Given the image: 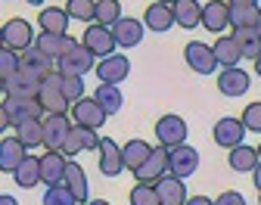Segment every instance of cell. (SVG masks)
<instances>
[{"label":"cell","instance_id":"1","mask_svg":"<svg viewBox=\"0 0 261 205\" xmlns=\"http://www.w3.org/2000/svg\"><path fill=\"white\" fill-rule=\"evenodd\" d=\"M59 84H62V75L53 72L41 81V93H38V102H41V109L47 112V115H69V99L62 96V90H59Z\"/></svg>","mask_w":261,"mask_h":205},{"label":"cell","instance_id":"2","mask_svg":"<svg viewBox=\"0 0 261 205\" xmlns=\"http://www.w3.org/2000/svg\"><path fill=\"white\" fill-rule=\"evenodd\" d=\"M69 112H72V124L75 127H87V131H100L106 124V118H109L93 96H81L78 102H72Z\"/></svg>","mask_w":261,"mask_h":205},{"label":"cell","instance_id":"3","mask_svg":"<svg viewBox=\"0 0 261 205\" xmlns=\"http://www.w3.org/2000/svg\"><path fill=\"white\" fill-rule=\"evenodd\" d=\"M187 121L180 115H162L155 121V140L162 149H174V146H184L187 143Z\"/></svg>","mask_w":261,"mask_h":205},{"label":"cell","instance_id":"4","mask_svg":"<svg viewBox=\"0 0 261 205\" xmlns=\"http://www.w3.org/2000/svg\"><path fill=\"white\" fill-rule=\"evenodd\" d=\"M90 68H93V53L84 50L81 44H75L62 59H56V72H59L62 78H84Z\"/></svg>","mask_w":261,"mask_h":205},{"label":"cell","instance_id":"5","mask_svg":"<svg viewBox=\"0 0 261 205\" xmlns=\"http://www.w3.org/2000/svg\"><path fill=\"white\" fill-rule=\"evenodd\" d=\"M0 34H4V47L13 50V53L35 47V31H31L28 19H10L7 25H0Z\"/></svg>","mask_w":261,"mask_h":205},{"label":"cell","instance_id":"6","mask_svg":"<svg viewBox=\"0 0 261 205\" xmlns=\"http://www.w3.org/2000/svg\"><path fill=\"white\" fill-rule=\"evenodd\" d=\"M84 50H90L93 56H112L115 53V38H112V31L109 28H103V25H87L84 28V34H81V41H78Z\"/></svg>","mask_w":261,"mask_h":205},{"label":"cell","instance_id":"7","mask_svg":"<svg viewBox=\"0 0 261 205\" xmlns=\"http://www.w3.org/2000/svg\"><path fill=\"white\" fill-rule=\"evenodd\" d=\"M196 168H199V152H196L190 143L168 149V174H171V177L187 181L190 174H196Z\"/></svg>","mask_w":261,"mask_h":205},{"label":"cell","instance_id":"8","mask_svg":"<svg viewBox=\"0 0 261 205\" xmlns=\"http://www.w3.org/2000/svg\"><path fill=\"white\" fill-rule=\"evenodd\" d=\"M162 174H168V149L152 146V152L143 159V165L134 171V181L137 184H155Z\"/></svg>","mask_w":261,"mask_h":205},{"label":"cell","instance_id":"9","mask_svg":"<svg viewBox=\"0 0 261 205\" xmlns=\"http://www.w3.org/2000/svg\"><path fill=\"white\" fill-rule=\"evenodd\" d=\"M93 68H96V78H100V84H121V81L130 75V59L121 56V53H118V56L112 53V56H103Z\"/></svg>","mask_w":261,"mask_h":205},{"label":"cell","instance_id":"10","mask_svg":"<svg viewBox=\"0 0 261 205\" xmlns=\"http://www.w3.org/2000/svg\"><path fill=\"white\" fill-rule=\"evenodd\" d=\"M184 59H187V65L193 68L196 75H212L215 68H218L212 44H202V41H190L187 50H184Z\"/></svg>","mask_w":261,"mask_h":205},{"label":"cell","instance_id":"11","mask_svg":"<svg viewBox=\"0 0 261 205\" xmlns=\"http://www.w3.org/2000/svg\"><path fill=\"white\" fill-rule=\"evenodd\" d=\"M96 152H100V162H96V168H100L103 177H118L124 165H121V146L112 140V137H100V146H96Z\"/></svg>","mask_w":261,"mask_h":205},{"label":"cell","instance_id":"12","mask_svg":"<svg viewBox=\"0 0 261 205\" xmlns=\"http://www.w3.org/2000/svg\"><path fill=\"white\" fill-rule=\"evenodd\" d=\"M109 31L115 38V47H121V50H130V47H137L143 41V22L134 19V16H121Z\"/></svg>","mask_w":261,"mask_h":205},{"label":"cell","instance_id":"13","mask_svg":"<svg viewBox=\"0 0 261 205\" xmlns=\"http://www.w3.org/2000/svg\"><path fill=\"white\" fill-rule=\"evenodd\" d=\"M246 134H249V131L243 127V121H240V118H230V115H227V118H218V121H215V127H212L215 143H218V146H224V149L240 146Z\"/></svg>","mask_w":261,"mask_h":205},{"label":"cell","instance_id":"14","mask_svg":"<svg viewBox=\"0 0 261 205\" xmlns=\"http://www.w3.org/2000/svg\"><path fill=\"white\" fill-rule=\"evenodd\" d=\"M4 93H7V96H19V99H38V93H41V78H35L31 72L19 68L13 78L4 81Z\"/></svg>","mask_w":261,"mask_h":205},{"label":"cell","instance_id":"15","mask_svg":"<svg viewBox=\"0 0 261 205\" xmlns=\"http://www.w3.org/2000/svg\"><path fill=\"white\" fill-rule=\"evenodd\" d=\"M199 25H202L205 31H212V34L227 31V28H230V7H227L224 0H208V4H202Z\"/></svg>","mask_w":261,"mask_h":205},{"label":"cell","instance_id":"16","mask_svg":"<svg viewBox=\"0 0 261 205\" xmlns=\"http://www.w3.org/2000/svg\"><path fill=\"white\" fill-rule=\"evenodd\" d=\"M75 44H78V41L72 38V34H47V31H41L38 38H35V47H38L47 59H53V62H56V59H62L65 53L75 47Z\"/></svg>","mask_w":261,"mask_h":205},{"label":"cell","instance_id":"17","mask_svg":"<svg viewBox=\"0 0 261 205\" xmlns=\"http://www.w3.org/2000/svg\"><path fill=\"white\" fill-rule=\"evenodd\" d=\"M41 127H44V146L47 149H62L65 137L72 131V121H69V115H44Z\"/></svg>","mask_w":261,"mask_h":205},{"label":"cell","instance_id":"18","mask_svg":"<svg viewBox=\"0 0 261 205\" xmlns=\"http://www.w3.org/2000/svg\"><path fill=\"white\" fill-rule=\"evenodd\" d=\"M4 106H7V115H10V124H22V121H35L44 115L41 109V102L38 99H19V96H7L4 99Z\"/></svg>","mask_w":261,"mask_h":205},{"label":"cell","instance_id":"19","mask_svg":"<svg viewBox=\"0 0 261 205\" xmlns=\"http://www.w3.org/2000/svg\"><path fill=\"white\" fill-rule=\"evenodd\" d=\"M252 87V78H249V72L246 68H224V72L218 75V90L224 93V96H243L246 90Z\"/></svg>","mask_w":261,"mask_h":205},{"label":"cell","instance_id":"20","mask_svg":"<svg viewBox=\"0 0 261 205\" xmlns=\"http://www.w3.org/2000/svg\"><path fill=\"white\" fill-rule=\"evenodd\" d=\"M152 187H155L159 205H184V202H187V187H184V181H180V177L162 174Z\"/></svg>","mask_w":261,"mask_h":205},{"label":"cell","instance_id":"21","mask_svg":"<svg viewBox=\"0 0 261 205\" xmlns=\"http://www.w3.org/2000/svg\"><path fill=\"white\" fill-rule=\"evenodd\" d=\"M65 165H69V159H65L59 149H47V152L41 156V181H44L47 187H56V184H62Z\"/></svg>","mask_w":261,"mask_h":205},{"label":"cell","instance_id":"22","mask_svg":"<svg viewBox=\"0 0 261 205\" xmlns=\"http://www.w3.org/2000/svg\"><path fill=\"white\" fill-rule=\"evenodd\" d=\"M62 187L75 196V202H78V205H84V202L90 199V196H87V174H84V168H81L78 162H72V159H69V165H65Z\"/></svg>","mask_w":261,"mask_h":205},{"label":"cell","instance_id":"23","mask_svg":"<svg viewBox=\"0 0 261 205\" xmlns=\"http://www.w3.org/2000/svg\"><path fill=\"white\" fill-rule=\"evenodd\" d=\"M19 68H25V72H31V75H35V78H47L50 72H53V68H56V62L53 59H47L38 47H28V50H22L19 53Z\"/></svg>","mask_w":261,"mask_h":205},{"label":"cell","instance_id":"24","mask_svg":"<svg viewBox=\"0 0 261 205\" xmlns=\"http://www.w3.org/2000/svg\"><path fill=\"white\" fill-rule=\"evenodd\" d=\"M171 16H174V25L193 31L196 25H199L202 4H199V0H174V4H171Z\"/></svg>","mask_w":261,"mask_h":205},{"label":"cell","instance_id":"25","mask_svg":"<svg viewBox=\"0 0 261 205\" xmlns=\"http://www.w3.org/2000/svg\"><path fill=\"white\" fill-rule=\"evenodd\" d=\"M13 181H16L22 190L38 187V184H41V159L25 152V159H22V162L16 165V171H13Z\"/></svg>","mask_w":261,"mask_h":205},{"label":"cell","instance_id":"26","mask_svg":"<svg viewBox=\"0 0 261 205\" xmlns=\"http://www.w3.org/2000/svg\"><path fill=\"white\" fill-rule=\"evenodd\" d=\"M143 25H146V31H159V34L171 31V28H174L171 7H165V4H152V7H146V10H143Z\"/></svg>","mask_w":261,"mask_h":205},{"label":"cell","instance_id":"27","mask_svg":"<svg viewBox=\"0 0 261 205\" xmlns=\"http://www.w3.org/2000/svg\"><path fill=\"white\" fill-rule=\"evenodd\" d=\"M22 159H25V146L16 140V134L13 137H0V171H4V174H13Z\"/></svg>","mask_w":261,"mask_h":205},{"label":"cell","instance_id":"28","mask_svg":"<svg viewBox=\"0 0 261 205\" xmlns=\"http://www.w3.org/2000/svg\"><path fill=\"white\" fill-rule=\"evenodd\" d=\"M152 152V146L146 143V140H140V137H134V140H127L124 146H121V165H124V171H134L143 165V159Z\"/></svg>","mask_w":261,"mask_h":205},{"label":"cell","instance_id":"29","mask_svg":"<svg viewBox=\"0 0 261 205\" xmlns=\"http://www.w3.org/2000/svg\"><path fill=\"white\" fill-rule=\"evenodd\" d=\"M93 99L100 102V109H103L106 115H118L121 106H124V96H121V87H118V84H96Z\"/></svg>","mask_w":261,"mask_h":205},{"label":"cell","instance_id":"30","mask_svg":"<svg viewBox=\"0 0 261 205\" xmlns=\"http://www.w3.org/2000/svg\"><path fill=\"white\" fill-rule=\"evenodd\" d=\"M38 25L47 34H69V16H65L62 7H41Z\"/></svg>","mask_w":261,"mask_h":205},{"label":"cell","instance_id":"31","mask_svg":"<svg viewBox=\"0 0 261 205\" xmlns=\"http://www.w3.org/2000/svg\"><path fill=\"white\" fill-rule=\"evenodd\" d=\"M230 38H233V44H237V50H240L243 59H252L255 62L261 56V34L255 28H240V31L230 34Z\"/></svg>","mask_w":261,"mask_h":205},{"label":"cell","instance_id":"32","mask_svg":"<svg viewBox=\"0 0 261 205\" xmlns=\"http://www.w3.org/2000/svg\"><path fill=\"white\" fill-rule=\"evenodd\" d=\"M212 53H215V62H218L221 68H237V65H240V59H243L230 34H224V38H218V41L212 44Z\"/></svg>","mask_w":261,"mask_h":205},{"label":"cell","instance_id":"33","mask_svg":"<svg viewBox=\"0 0 261 205\" xmlns=\"http://www.w3.org/2000/svg\"><path fill=\"white\" fill-rule=\"evenodd\" d=\"M227 165H230L233 171H240V174H252L255 165H258V152H255V146H246V143L233 146L230 156H227Z\"/></svg>","mask_w":261,"mask_h":205},{"label":"cell","instance_id":"34","mask_svg":"<svg viewBox=\"0 0 261 205\" xmlns=\"http://www.w3.org/2000/svg\"><path fill=\"white\" fill-rule=\"evenodd\" d=\"M13 131H16V140L25 146V152L44 146V127H41V118H35V121H22V124H16Z\"/></svg>","mask_w":261,"mask_h":205},{"label":"cell","instance_id":"35","mask_svg":"<svg viewBox=\"0 0 261 205\" xmlns=\"http://www.w3.org/2000/svg\"><path fill=\"white\" fill-rule=\"evenodd\" d=\"M121 19V4L118 0H93V25L112 28Z\"/></svg>","mask_w":261,"mask_h":205},{"label":"cell","instance_id":"36","mask_svg":"<svg viewBox=\"0 0 261 205\" xmlns=\"http://www.w3.org/2000/svg\"><path fill=\"white\" fill-rule=\"evenodd\" d=\"M258 7H230V28L240 31V28H255L258 22Z\"/></svg>","mask_w":261,"mask_h":205},{"label":"cell","instance_id":"37","mask_svg":"<svg viewBox=\"0 0 261 205\" xmlns=\"http://www.w3.org/2000/svg\"><path fill=\"white\" fill-rule=\"evenodd\" d=\"M69 19L78 22H93V0H69V7H62Z\"/></svg>","mask_w":261,"mask_h":205},{"label":"cell","instance_id":"38","mask_svg":"<svg viewBox=\"0 0 261 205\" xmlns=\"http://www.w3.org/2000/svg\"><path fill=\"white\" fill-rule=\"evenodd\" d=\"M127 202H130V205H159L155 187H152V184H137L134 190L127 193Z\"/></svg>","mask_w":261,"mask_h":205},{"label":"cell","instance_id":"39","mask_svg":"<svg viewBox=\"0 0 261 205\" xmlns=\"http://www.w3.org/2000/svg\"><path fill=\"white\" fill-rule=\"evenodd\" d=\"M41 205H78L75 202V196L65 190L62 184H56V187H47V193H44V202Z\"/></svg>","mask_w":261,"mask_h":205},{"label":"cell","instance_id":"40","mask_svg":"<svg viewBox=\"0 0 261 205\" xmlns=\"http://www.w3.org/2000/svg\"><path fill=\"white\" fill-rule=\"evenodd\" d=\"M59 90H62L65 99H69V106H72V102H78L81 96H87V93H84V78H62Z\"/></svg>","mask_w":261,"mask_h":205},{"label":"cell","instance_id":"41","mask_svg":"<svg viewBox=\"0 0 261 205\" xmlns=\"http://www.w3.org/2000/svg\"><path fill=\"white\" fill-rule=\"evenodd\" d=\"M19 72V53H13V50H0V81H7V78H13Z\"/></svg>","mask_w":261,"mask_h":205},{"label":"cell","instance_id":"42","mask_svg":"<svg viewBox=\"0 0 261 205\" xmlns=\"http://www.w3.org/2000/svg\"><path fill=\"white\" fill-rule=\"evenodd\" d=\"M243 127L252 131V134H261V102H249V106L243 109Z\"/></svg>","mask_w":261,"mask_h":205},{"label":"cell","instance_id":"43","mask_svg":"<svg viewBox=\"0 0 261 205\" xmlns=\"http://www.w3.org/2000/svg\"><path fill=\"white\" fill-rule=\"evenodd\" d=\"M78 134V143H81V152H93L96 146H100V131H87V127H75Z\"/></svg>","mask_w":261,"mask_h":205},{"label":"cell","instance_id":"44","mask_svg":"<svg viewBox=\"0 0 261 205\" xmlns=\"http://www.w3.org/2000/svg\"><path fill=\"white\" fill-rule=\"evenodd\" d=\"M215 205H246V196L243 193H237V190H224L218 199H212Z\"/></svg>","mask_w":261,"mask_h":205},{"label":"cell","instance_id":"45","mask_svg":"<svg viewBox=\"0 0 261 205\" xmlns=\"http://www.w3.org/2000/svg\"><path fill=\"white\" fill-rule=\"evenodd\" d=\"M13 124H10V115H7V106H4V102H0V134H4V131H10Z\"/></svg>","mask_w":261,"mask_h":205},{"label":"cell","instance_id":"46","mask_svg":"<svg viewBox=\"0 0 261 205\" xmlns=\"http://www.w3.org/2000/svg\"><path fill=\"white\" fill-rule=\"evenodd\" d=\"M184 205H215V202H212L208 196H193V199L187 196V202H184Z\"/></svg>","mask_w":261,"mask_h":205},{"label":"cell","instance_id":"47","mask_svg":"<svg viewBox=\"0 0 261 205\" xmlns=\"http://www.w3.org/2000/svg\"><path fill=\"white\" fill-rule=\"evenodd\" d=\"M227 7H258V0H224Z\"/></svg>","mask_w":261,"mask_h":205},{"label":"cell","instance_id":"48","mask_svg":"<svg viewBox=\"0 0 261 205\" xmlns=\"http://www.w3.org/2000/svg\"><path fill=\"white\" fill-rule=\"evenodd\" d=\"M0 205H19V199L10 196V193H0Z\"/></svg>","mask_w":261,"mask_h":205},{"label":"cell","instance_id":"49","mask_svg":"<svg viewBox=\"0 0 261 205\" xmlns=\"http://www.w3.org/2000/svg\"><path fill=\"white\" fill-rule=\"evenodd\" d=\"M252 177H255L252 184H255V187H258V193H261V162L255 165V171H252Z\"/></svg>","mask_w":261,"mask_h":205},{"label":"cell","instance_id":"50","mask_svg":"<svg viewBox=\"0 0 261 205\" xmlns=\"http://www.w3.org/2000/svg\"><path fill=\"white\" fill-rule=\"evenodd\" d=\"M84 205H109V202H106V199H87Z\"/></svg>","mask_w":261,"mask_h":205},{"label":"cell","instance_id":"51","mask_svg":"<svg viewBox=\"0 0 261 205\" xmlns=\"http://www.w3.org/2000/svg\"><path fill=\"white\" fill-rule=\"evenodd\" d=\"M25 4H31V7H47V0H25Z\"/></svg>","mask_w":261,"mask_h":205},{"label":"cell","instance_id":"52","mask_svg":"<svg viewBox=\"0 0 261 205\" xmlns=\"http://www.w3.org/2000/svg\"><path fill=\"white\" fill-rule=\"evenodd\" d=\"M255 75H258V78H261V56H258V59H255Z\"/></svg>","mask_w":261,"mask_h":205},{"label":"cell","instance_id":"53","mask_svg":"<svg viewBox=\"0 0 261 205\" xmlns=\"http://www.w3.org/2000/svg\"><path fill=\"white\" fill-rule=\"evenodd\" d=\"M152 4H165V7H171V4H174V0H152Z\"/></svg>","mask_w":261,"mask_h":205},{"label":"cell","instance_id":"54","mask_svg":"<svg viewBox=\"0 0 261 205\" xmlns=\"http://www.w3.org/2000/svg\"><path fill=\"white\" fill-rule=\"evenodd\" d=\"M255 31L261 34V13H258V22H255Z\"/></svg>","mask_w":261,"mask_h":205},{"label":"cell","instance_id":"55","mask_svg":"<svg viewBox=\"0 0 261 205\" xmlns=\"http://www.w3.org/2000/svg\"><path fill=\"white\" fill-rule=\"evenodd\" d=\"M255 152H258V162H261V143H258V146H255Z\"/></svg>","mask_w":261,"mask_h":205},{"label":"cell","instance_id":"56","mask_svg":"<svg viewBox=\"0 0 261 205\" xmlns=\"http://www.w3.org/2000/svg\"><path fill=\"white\" fill-rule=\"evenodd\" d=\"M0 50H4V34H0Z\"/></svg>","mask_w":261,"mask_h":205},{"label":"cell","instance_id":"57","mask_svg":"<svg viewBox=\"0 0 261 205\" xmlns=\"http://www.w3.org/2000/svg\"><path fill=\"white\" fill-rule=\"evenodd\" d=\"M0 93H4V81H0Z\"/></svg>","mask_w":261,"mask_h":205},{"label":"cell","instance_id":"58","mask_svg":"<svg viewBox=\"0 0 261 205\" xmlns=\"http://www.w3.org/2000/svg\"><path fill=\"white\" fill-rule=\"evenodd\" d=\"M258 205H261V193H258Z\"/></svg>","mask_w":261,"mask_h":205}]
</instances>
